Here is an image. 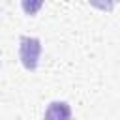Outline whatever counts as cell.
<instances>
[{
  "instance_id": "6da1fadb",
  "label": "cell",
  "mask_w": 120,
  "mask_h": 120,
  "mask_svg": "<svg viewBox=\"0 0 120 120\" xmlns=\"http://www.w3.org/2000/svg\"><path fill=\"white\" fill-rule=\"evenodd\" d=\"M39 52H41V43L38 38H21V49H19V54H21V60H22V66L26 69H36L38 66V60H39Z\"/></svg>"
},
{
  "instance_id": "7a4b0ae2",
  "label": "cell",
  "mask_w": 120,
  "mask_h": 120,
  "mask_svg": "<svg viewBox=\"0 0 120 120\" xmlns=\"http://www.w3.org/2000/svg\"><path fill=\"white\" fill-rule=\"evenodd\" d=\"M43 120H71V107L66 101H52L47 105Z\"/></svg>"
}]
</instances>
